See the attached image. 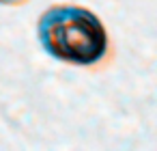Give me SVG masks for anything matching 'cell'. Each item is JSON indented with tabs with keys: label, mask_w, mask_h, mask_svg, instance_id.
I'll list each match as a JSON object with an SVG mask.
<instances>
[{
	"label": "cell",
	"mask_w": 157,
	"mask_h": 151,
	"mask_svg": "<svg viewBox=\"0 0 157 151\" xmlns=\"http://www.w3.org/2000/svg\"><path fill=\"white\" fill-rule=\"evenodd\" d=\"M37 39L48 56L75 67L101 63L110 48L103 22L90 9L78 5L45 9L37 24Z\"/></svg>",
	"instance_id": "cell-1"
},
{
	"label": "cell",
	"mask_w": 157,
	"mask_h": 151,
	"mask_svg": "<svg viewBox=\"0 0 157 151\" xmlns=\"http://www.w3.org/2000/svg\"><path fill=\"white\" fill-rule=\"evenodd\" d=\"M26 2V0H0V5H5V7H15V5H22Z\"/></svg>",
	"instance_id": "cell-2"
}]
</instances>
